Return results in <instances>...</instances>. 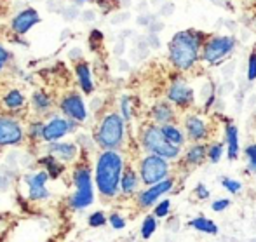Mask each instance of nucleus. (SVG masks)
<instances>
[{
    "instance_id": "obj_1",
    "label": "nucleus",
    "mask_w": 256,
    "mask_h": 242,
    "mask_svg": "<svg viewBox=\"0 0 256 242\" xmlns=\"http://www.w3.org/2000/svg\"><path fill=\"white\" fill-rule=\"evenodd\" d=\"M208 37L202 32L182 30L169 42V61L178 72H188L197 64Z\"/></svg>"
},
{
    "instance_id": "obj_2",
    "label": "nucleus",
    "mask_w": 256,
    "mask_h": 242,
    "mask_svg": "<svg viewBox=\"0 0 256 242\" xmlns=\"http://www.w3.org/2000/svg\"><path fill=\"white\" fill-rule=\"evenodd\" d=\"M124 174V158L117 150H104L96 162V186L106 198L120 192V180Z\"/></svg>"
},
{
    "instance_id": "obj_3",
    "label": "nucleus",
    "mask_w": 256,
    "mask_h": 242,
    "mask_svg": "<svg viewBox=\"0 0 256 242\" xmlns=\"http://www.w3.org/2000/svg\"><path fill=\"white\" fill-rule=\"evenodd\" d=\"M122 115L118 114H106L102 118L96 131V143L103 150H117L124 143L126 136V124Z\"/></svg>"
},
{
    "instance_id": "obj_4",
    "label": "nucleus",
    "mask_w": 256,
    "mask_h": 242,
    "mask_svg": "<svg viewBox=\"0 0 256 242\" xmlns=\"http://www.w3.org/2000/svg\"><path fill=\"white\" fill-rule=\"evenodd\" d=\"M142 146L145 148L148 154L158 155V157L166 158V160H174L182 155V146H176L169 143L164 138L160 131V126L150 124L143 129L142 132Z\"/></svg>"
},
{
    "instance_id": "obj_5",
    "label": "nucleus",
    "mask_w": 256,
    "mask_h": 242,
    "mask_svg": "<svg viewBox=\"0 0 256 242\" xmlns=\"http://www.w3.org/2000/svg\"><path fill=\"white\" fill-rule=\"evenodd\" d=\"M74 185L75 194L70 198V206L74 209H86L94 200V190H92V178L89 166L80 164L74 171Z\"/></svg>"
},
{
    "instance_id": "obj_6",
    "label": "nucleus",
    "mask_w": 256,
    "mask_h": 242,
    "mask_svg": "<svg viewBox=\"0 0 256 242\" xmlns=\"http://www.w3.org/2000/svg\"><path fill=\"white\" fill-rule=\"evenodd\" d=\"M236 48V38L230 35H214V37H208V40L202 46V52H200V60L206 64H216L226 58Z\"/></svg>"
},
{
    "instance_id": "obj_7",
    "label": "nucleus",
    "mask_w": 256,
    "mask_h": 242,
    "mask_svg": "<svg viewBox=\"0 0 256 242\" xmlns=\"http://www.w3.org/2000/svg\"><path fill=\"white\" fill-rule=\"evenodd\" d=\"M169 176V160L148 154L140 162V178L146 186L157 185V183L168 180Z\"/></svg>"
},
{
    "instance_id": "obj_8",
    "label": "nucleus",
    "mask_w": 256,
    "mask_h": 242,
    "mask_svg": "<svg viewBox=\"0 0 256 242\" xmlns=\"http://www.w3.org/2000/svg\"><path fill=\"white\" fill-rule=\"evenodd\" d=\"M168 101L176 108H182L186 110L196 103V94H194V89L188 84H185L183 80H174L171 82V86L166 91Z\"/></svg>"
},
{
    "instance_id": "obj_9",
    "label": "nucleus",
    "mask_w": 256,
    "mask_h": 242,
    "mask_svg": "<svg viewBox=\"0 0 256 242\" xmlns=\"http://www.w3.org/2000/svg\"><path fill=\"white\" fill-rule=\"evenodd\" d=\"M61 112L66 115V118L74 122H86L88 118V108L84 104V100H82L80 94L77 92H70V94L63 96L60 103Z\"/></svg>"
},
{
    "instance_id": "obj_10",
    "label": "nucleus",
    "mask_w": 256,
    "mask_h": 242,
    "mask_svg": "<svg viewBox=\"0 0 256 242\" xmlns=\"http://www.w3.org/2000/svg\"><path fill=\"white\" fill-rule=\"evenodd\" d=\"M23 142V128L12 117L0 115V146L18 145Z\"/></svg>"
},
{
    "instance_id": "obj_11",
    "label": "nucleus",
    "mask_w": 256,
    "mask_h": 242,
    "mask_svg": "<svg viewBox=\"0 0 256 242\" xmlns=\"http://www.w3.org/2000/svg\"><path fill=\"white\" fill-rule=\"evenodd\" d=\"M75 128H77V122L70 120V118H61V117L51 118L44 126V140L49 143H54L56 140L68 134V132H74Z\"/></svg>"
},
{
    "instance_id": "obj_12",
    "label": "nucleus",
    "mask_w": 256,
    "mask_h": 242,
    "mask_svg": "<svg viewBox=\"0 0 256 242\" xmlns=\"http://www.w3.org/2000/svg\"><path fill=\"white\" fill-rule=\"evenodd\" d=\"M183 124H185L186 138H188L192 143H202L209 136V128L200 115H196V114L186 115Z\"/></svg>"
},
{
    "instance_id": "obj_13",
    "label": "nucleus",
    "mask_w": 256,
    "mask_h": 242,
    "mask_svg": "<svg viewBox=\"0 0 256 242\" xmlns=\"http://www.w3.org/2000/svg\"><path fill=\"white\" fill-rule=\"evenodd\" d=\"M172 186H174V180H172V178H168V180H164V182L157 183V185L148 186L146 190L140 192V195H138V206L142 209L150 208V206H154L155 202H157L158 197H162L164 194L171 192Z\"/></svg>"
},
{
    "instance_id": "obj_14",
    "label": "nucleus",
    "mask_w": 256,
    "mask_h": 242,
    "mask_svg": "<svg viewBox=\"0 0 256 242\" xmlns=\"http://www.w3.org/2000/svg\"><path fill=\"white\" fill-rule=\"evenodd\" d=\"M37 23H40V16L35 9L28 7V9L21 10L20 14L14 16V20L10 21V28L16 35H24L32 30Z\"/></svg>"
},
{
    "instance_id": "obj_15",
    "label": "nucleus",
    "mask_w": 256,
    "mask_h": 242,
    "mask_svg": "<svg viewBox=\"0 0 256 242\" xmlns=\"http://www.w3.org/2000/svg\"><path fill=\"white\" fill-rule=\"evenodd\" d=\"M49 174L46 171H38L34 174L26 176L28 183V192H30L32 200H44L49 197V190L46 188V182H48Z\"/></svg>"
},
{
    "instance_id": "obj_16",
    "label": "nucleus",
    "mask_w": 256,
    "mask_h": 242,
    "mask_svg": "<svg viewBox=\"0 0 256 242\" xmlns=\"http://www.w3.org/2000/svg\"><path fill=\"white\" fill-rule=\"evenodd\" d=\"M150 115H152V120L155 126H166V124H172L176 117L174 106H172L169 101H157V103L152 106L150 110Z\"/></svg>"
},
{
    "instance_id": "obj_17",
    "label": "nucleus",
    "mask_w": 256,
    "mask_h": 242,
    "mask_svg": "<svg viewBox=\"0 0 256 242\" xmlns=\"http://www.w3.org/2000/svg\"><path fill=\"white\" fill-rule=\"evenodd\" d=\"M48 150L49 155H52L60 162H72L77 157V146L74 143H51Z\"/></svg>"
},
{
    "instance_id": "obj_18",
    "label": "nucleus",
    "mask_w": 256,
    "mask_h": 242,
    "mask_svg": "<svg viewBox=\"0 0 256 242\" xmlns=\"http://www.w3.org/2000/svg\"><path fill=\"white\" fill-rule=\"evenodd\" d=\"M208 146L206 143H194L185 154V164L190 168H199L208 160Z\"/></svg>"
},
{
    "instance_id": "obj_19",
    "label": "nucleus",
    "mask_w": 256,
    "mask_h": 242,
    "mask_svg": "<svg viewBox=\"0 0 256 242\" xmlns=\"http://www.w3.org/2000/svg\"><path fill=\"white\" fill-rule=\"evenodd\" d=\"M225 142H226V155L230 160L239 157V131L234 124L226 122L225 126Z\"/></svg>"
},
{
    "instance_id": "obj_20",
    "label": "nucleus",
    "mask_w": 256,
    "mask_h": 242,
    "mask_svg": "<svg viewBox=\"0 0 256 242\" xmlns=\"http://www.w3.org/2000/svg\"><path fill=\"white\" fill-rule=\"evenodd\" d=\"M75 74H77V80L80 84V89L86 92V94H91L92 89H94V84H92V75H91V68H89L88 63L80 61L75 66Z\"/></svg>"
},
{
    "instance_id": "obj_21",
    "label": "nucleus",
    "mask_w": 256,
    "mask_h": 242,
    "mask_svg": "<svg viewBox=\"0 0 256 242\" xmlns=\"http://www.w3.org/2000/svg\"><path fill=\"white\" fill-rule=\"evenodd\" d=\"M138 174L132 168H126L124 169V174H122L120 180V192L124 195H131L138 190Z\"/></svg>"
},
{
    "instance_id": "obj_22",
    "label": "nucleus",
    "mask_w": 256,
    "mask_h": 242,
    "mask_svg": "<svg viewBox=\"0 0 256 242\" xmlns=\"http://www.w3.org/2000/svg\"><path fill=\"white\" fill-rule=\"evenodd\" d=\"M160 131L169 143H172V145H176V146H183V143H185V132H183L178 126L166 124L160 128Z\"/></svg>"
},
{
    "instance_id": "obj_23",
    "label": "nucleus",
    "mask_w": 256,
    "mask_h": 242,
    "mask_svg": "<svg viewBox=\"0 0 256 242\" xmlns=\"http://www.w3.org/2000/svg\"><path fill=\"white\" fill-rule=\"evenodd\" d=\"M188 225L192 228L199 230V232H204V234H209V236H216L218 234V225L211 220L204 218V216H199V218H194L188 222Z\"/></svg>"
},
{
    "instance_id": "obj_24",
    "label": "nucleus",
    "mask_w": 256,
    "mask_h": 242,
    "mask_svg": "<svg viewBox=\"0 0 256 242\" xmlns=\"http://www.w3.org/2000/svg\"><path fill=\"white\" fill-rule=\"evenodd\" d=\"M32 104H34V108L38 114H42V112H48L52 106V101L44 91H35L34 98H32Z\"/></svg>"
},
{
    "instance_id": "obj_25",
    "label": "nucleus",
    "mask_w": 256,
    "mask_h": 242,
    "mask_svg": "<svg viewBox=\"0 0 256 242\" xmlns=\"http://www.w3.org/2000/svg\"><path fill=\"white\" fill-rule=\"evenodd\" d=\"M4 104L9 110H20L21 106H24V96L18 89H12V91H9L6 98H4Z\"/></svg>"
},
{
    "instance_id": "obj_26",
    "label": "nucleus",
    "mask_w": 256,
    "mask_h": 242,
    "mask_svg": "<svg viewBox=\"0 0 256 242\" xmlns=\"http://www.w3.org/2000/svg\"><path fill=\"white\" fill-rule=\"evenodd\" d=\"M40 162L46 166V169H48L46 172H49V176H51V178H58V176L63 172V164H61L58 158H54L52 155H48V157H44Z\"/></svg>"
},
{
    "instance_id": "obj_27",
    "label": "nucleus",
    "mask_w": 256,
    "mask_h": 242,
    "mask_svg": "<svg viewBox=\"0 0 256 242\" xmlns=\"http://www.w3.org/2000/svg\"><path fill=\"white\" fill-rule=\"evenodd\" d=\"M157 230V220H155V216H146L145 220H143V225H142V237L143 239H150V237L154 236V232Z\"/></svg>"
},
{
    "instance_id": "obj_28",
    "label": "nucleus",
    "mask_w": 256,
    "mask_h": 242,
    "mask_svg": "<svg viewBox=\"0 0 256 242\" xmlns=\"http://www.w3.org/2000/svg\"><path fill=\"white\" fill-rule=\"evenodd\" d=\"M222 155H223V143H211V145L208 146V160L209 162L216 164V162H220Z\"/></svg>"
},
{
    "instance_id": "obj_29",
    "label": "nucleus",
    "mask_w": 256,
    "mask_h": 242,
    "mask_svg": "<svg viewBox=\"0 0 256 242\" xmlns=\"http://www.w3.org/2000/svg\"><path fill=\"white\" fill-rule=\"evenodd\" d=\"M244 155L248 158V166H250V171L256 172V143L250 145L244 150Z\"/></svg>"
},
{
    "instance_id": "obj_30",
    "label": "nucleus",
    "mask_w": 256,
    "mask_h": 242,
    "mask_svg": "<svg viewBox=\"0 0 256 242\" xmlns=\"http://www.w3.org/2000/svg\"><path fill=\"white\" fill-rule=\"evenodd\" d=\"M169 209H171V200H162V202H158L157 206H155V209H154V216H157V218H166V216L169 214Z\"/></svg>"
},
{
    "instance_id": "obj_31",
    "label": "nucleus",
    "mask_w": 256,
    "mask_h": 242,
    "mask_svg": "<svg viewBox=\"0 0 256 242\" xmlns=\"http://www.w3.org/2000/svg\"><path fill=\"white\" fill-rule=\"evenodd\" d=\"M222 185H223V188H226L230 194H239L240 190H242V183L240 182H236V180H230V178H223L222 180Z\"/></svg>"
},
{
    "instance_id": "obj_32",
    "label": "nucleus",
    "mask_w": 256,
    "mask_h": 242,
    "mask_svg": "<svg viewBox=\"0 0 256 242\" xmlns=\"http://www.w3.org/2000/svg\"><path fill=\"white\" fill-rule=\"evenodd\" d=\"M44 126L42 122H34V124L28 128V136L32 140H38V138H44Z\"/></svg>"
},
{
    "instance_id": "obj_33",
    "label": "nucleus",
    "mask_w": 256,
    "mask_h": 242,
    "mask_svg": "<svg viewBox=\"0 0 256 242\" xmlns=\"http://www.w3.org/2000/svg\"><path fill=\"white\" fill-rule=\"evenodd\" d=\"M120 112H122V118H124V120H131L132 114H131V98L129 96H122Z\"/></svg>"
},
{
    "instance_id": "obj_34",
    "label": "nucleus",
    "mask_w": 256,
    "mask_h": 242,
    "mask_svg": "<svg viewBox=\"0 0 256 242\" xmlns=\"http://www.w3.org/2000/svg\"><path fill=\"white\" fill-rule=\"evenodd\" d=\"M104 223H106V218H104V214H103L102 211L92 212V214L89 216V225L94 226V228H98V226H103Z\"/></svg>"
},
{
    "instance_id": "obj_35",
    "label": "nucleus",
    "mask_w": 256,
    "mask_h": 242,
    "mask_svg": "<svg viewBox=\"0 0 256 242\" xmlns=\"http://www.w3.org/2000/svg\"><path fill=\"white\" fill-rule=\"evenodd\" d=\"M248 80H256V52L250 54V63H248Z\"/></svg>"
},
{
    "instance_id": "obj_36",
    "label": "nucleus",
    "mask_w": 256,
    "mask_h": 242,
    "mask_svg": "<svg viewBox=\"0 0 256 242\" xmlns=\"http://www.w3.org/2000/svg\"><path fill=\"white\" fill-rule=\"evenodd\" d=\"M110 225L114 226L115 230H122L126 226V220L122 218L118 212H114V214L110 216Z\"/></svg>"
},
{
    "instance_id": "obj_37",
    "label": "nucleus",
    "mask_w": 256,
    "mask_h": 242,
    "mask_svg": "<svg viewBox=\"0 0 256 242\" xmlns=\"http://www.w3.org/2000/svg\"><path fill=\"white\" fill-rule=\"evenodd\" d=\"M228 206H230L228 198H218V200H214L211 204V209H212V211H216V212H222V211H225Z\"/></svg>"
},
{
    "instance_id": "obj_38",
    "label": "nucleus",
    "mask_w": 256,
    "mask_h": 242,
    "mask_svg": "<svg viewBox=\"0 0 256 242\" xmlns=\"http://www.w3.org/2000/svg\"><path fill=\"white\" fill-rule=\"evenodd\" d=\"M194 194L199 197V200H206V198H209V190L206 188V185H202V183H199V185L196 186Z\"/></svg>"
},
{
    "instance_id": "obj_39",
    "label": "nucleus",
    "mask_w": 256,
    "mask_h": 242,
    "mask_svg": "<svg viewBox=\"0 0 256 242\" xmlns=\"http://www.w3.org/2000/svg\"><path fill=\"white\" fill-rule=\"evenodd\" d=\"M9 58H10L9 50L0 46V72H2V68H4V66H6V63L9 61Z\"/></svg>"
},
{
    "instance_id": "obj_40",
    "label": "nucleus",
    "mask_w": 256,
    "mask_h": 242,
    "mask_svg": "<svg viewBox=\"0 0 256 242\" xmlns=\"http://www.w3.org/2000/svg\"><path fill=\"white\" fill-rule=\"evenodd\" d=\"M80 18L84 21H92L96 20V12L94 10H84V12H80Z\"/></svg>"
},
{
    "instance_id": "obj_41",
    "label": "nucleus",
    "mask_w": 256,
    "mask_h": 242,
    "mask_svg": "<svg viewBox=\"0 0 256 242\" xmlns=\"http://www.w3.org/2000/svg\"><path fill=\"white\" fill-rule=\"evenodd\" d=\"M77 4H84V2H88V0H75Z\"/></svg>"
}]
</instances>
